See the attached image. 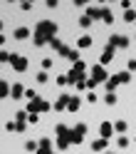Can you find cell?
Instances as JSON below:
<instances>
[{
	"label": "cell",
	"mask_w": 136,
	"mask_h": 154,
	"mask_svg": "<svg viewBox=\"0 0 136 154\" xmlns=\"http://www.w3.org/2000/svg\"><path fill=\"white\" fill-rule=\"evenodd\" d=\"M89 45H92V35H82L79 40H77V47H79V50H87Z\"/></svg>",
	"instance_id": "obj_8"
},
{
	"label": "cell",
	"mask_w": 136,
	"mask_h": 154,
	"mask_svg": "<svg viewBox=\"0 0 136 154\" xmlns=\"http://www.w3.org/2000/svg\"><path fill=\"white\" fill-rule=\"evenodd\" d=\"M116 85H121V82H119V77L114 75V77H109V80H106V90H109V92H114V87H116Z\"/></svg>",
	"instance_id": "obj_16"
},
{
	"label": "cell",
	"mask_w": 136,
	"mask_h": 154,
	"mask_svg": "<svg viewBox=\"0 0 136 154\" xmlns=\"http://www.w3.org/2000/svg\"><path fill=\"white\" fill-rule=\"evenodd\" d=\"M55 32H57V25L55 23H50V20L37 23V27H35V45H45V40H47V37L52 40Z\"/></svg>",
	"instance_id": "obj_1"
},
{
	"label": "cell",
	"mask_w": 136,
	"mask_h": 154,
	"mask_svg": "<svg viewBox=\"0 0 136 154\" xmlns=\"http://www.w3.org/2000/svg\"><path fill=\"white\" fill-rule=\"evenodd\" d=\"M116 77H119V82H121V85H126V82L131 80V72H119Z\"/></svg>",
	"instance_id": "obj_20"
},
{
	"label": "cell",
	"mask_w": 136,
	"mask_h": 154,
	"mask_svg": "<svg viewBox=\"0 0 136 154\" xmlns=\"http://www.w3.org/2000/svg\"><path fill=\"white\" fill-rule=\"evenodd\" d=\"M42 67H45V70H50V67H52V57H45V60H42Z\"/></svg>",
	"instance_id": "obj_28"
},
{
	"label": "cell",
	"mask_w": 136,
	"mask_h": 154,
	"mask_svg": "<svg viewBox=\"0 0 136 154\" xmlns=\"http://www.w3.org/2000/svg\"><path fill=\"white\" fill-rule=\"evenodd\" d=\"M114 60V47H106V50L102 52V65H106V62H111Z\"/></svg>",
	"instance_id": "obj_9"
},
{
	"label": "cell",
	"mask_w": 136,
	"mask_h": 154,
	"mask_svg": "<svg viewBox=\"0 0 136 154\" xmlns=\"http://www.w3.org/2000/svg\"><path fill=\"white\" fill-rule=\"evenodd\" d=\"M67 102H69V97H67V94H62V97L55 102V109H57V112H60V109H64V107H67Z\"/></svg>",
	"instance_id": "obj_13"
},
{
	"label": "cell",
	"mask_w": 136,
	"mask_h": 154,
	"mask_svg": "<svg viewBox=\"0 0 136 154\" xmlns=\"http://www.w3.org/2000/svg\"><path fill=\"white\" fill-rule=\"evenodd\" d=\"M126 127H129V124H126L124 119H119V122H114V129H116V132H126Z\"/></svg>",
	"instance_id": "obj_19"
},
{
	"label": "cell",
	"mask_w": 136,
	"mask_h": 154,
	"mask_svg": "<svg viewBox=\"0 0 136 154\" xmlns=\"http://www.w3.org/2000/svg\"><path fill=\"white\" fill-rule=\"evenodd\" d=\"M67 57H69L72 62H79V52L77 50H67Z\"/></svg>",
	"instance_id": "obj_22"
},
{
	"label": "cell",
	"mask_w": 136,
	"mask_h": 154,
	"mask_svg": "<svg viewBox=\"0 0 136 154\" xmlns=\"http://www.w3.org/2000/svg\"><path fill=\"white\" fill-rule=\"evenodd\" d=\"M7 60H13V55H7L5 50H0V62H7Z\"/></svg>",
	"instance_id": "obj_26"
},
{
	"label": "cell",
	"mask_w": 136,
	"mask_h": 154,
	"mask_svg": "<svg viewBox=\"0 0 136 154\" xmlns=\"http://www.w3.org/2000/svg\"><path fill=\"white\" fill-rule=\"evenodd\" d=\"M37 154H52V152H50V139H40V147H37Z\"/></svg>",
	"instance_id": "obj_12"
},
{
	"label": "cell",
	"mask_w": 136,
	"mask_h": 154,
	"mask_svg": "<svg viewBox=\"0 0 136 154\" xmlns=\"http://www.w3.org/2000/svg\"><path fill=\"white\" fill-rule=\"evenodd\" d=\"M89 80H94V85H99V82H106L109 77H106V70H104V65H94L92 67V77Z\"/></svg>",
	"instance_id": "obj_3"
},
{
	"label": "cell",
	"mask_w": 136,
	"mask_h": 154,
	"mask_svg": "<svg viewBox=\"0 0 136 154\" xmlns=\"http://www.w3.org/2000/svg\"><path fill=\"white\" fill-rule=\"evenodd\" d=\"M15 37H17V40H25V37H30V30H27V27H17Z\"/></svg>",
	"instance_id": "obj_15"
},
{
	"label": "cell",
	"mask_w": 136,
	"mask_h": 154,
	"mask_svg": "<svg viewBox=\"0 0 136 154\" xmlns=\"http://www.w3.org/2000/svg\"><path fill=\"white\" fill-rule=\"evenodd\" d=\"M5 94H7V85L0 82V97H5Z\"/></svg>",
	"instance_id": "obj_31"
},
{
	"label": "cell",
	"mask_w": 136,
	"mask_h": 154,
	"mask_svg": "<svg viewBox=\"0 0 136 154\" xmlns=\"http://www.w3.org/2000/svg\"><path fill=\"white\" fill-rule=\"evenodd\" d=\"M102 20H104L106 25H111V23H114V15H111L109 10H106V8H102Z\"/></svg>",
	"instance_id": "obj_17"
},
{
	"label": "cell",
	"mask_w": 136,
	"mask_h": 154,
	"mask_svg": "<svg viewBox=\"0 0 136 154\" xmlns=\"http://www.w3.org/2000/svg\"><path fill=\"white\" fill-rule=\"evenodd\" d=\"M124 20H126V23H136V13H134V10H126V13H124Z\"/></svg>",
	"instance_id": "obj_21"
},
{
	"label": "cell",
	"mask_w": 136,
	"mask_h": 154,
	"mask_svg": "<svg viewBox=\"0 0 136 154\" xmlns=\"http://www.w3.org/2000/svg\"><path fill=\"white\" fill-rule=\"evenodd\" d=\"M116 144H119V147H129V139H126V137H119V139H116Z\"/></svg>",
	"instance_id": "obj_29"
},
{
	"label": "cell",
	"mask_w": 136,
	"mask_h": 154,
	"mask_svg": "<svg viewBox=\"0 0 136 154\" xmlns=\"http://www.w3.org/2000/svg\"><path fill=\"white\" fill-rule=\"evenodd\" d=\"M126 67H129V72H136V60H134V57L126 62Z\"/></svg>",
	"instance_id": "obj_27"
},
{
	"label": "cell",
	"mask_w": 136,
	"mask_h": 154,
	"mask_svg": "<svg viewBox=\"0 0 136 154\" xmlns=\"http://www.w3.org/2000/svg\"><path fill=\"white\" fill-rule=\"evenodd\" d=\"M25 117H27V109H22V112H15V119H17V122H25Z\"/></svg>",
	"instance_id": "obj_25"
},
{
	"label": "cell",
	"mask_w": 136,
	"mask_h": 154,
	"mask_svg": "<svg viewBox=\"0 0 136 154\" xmlns=\"http://www.w3.org/2000/svg\"><path fill=\"white\" fill-rule=\"evenodd\" d=\"M104 102H106V104H116V94H114V92H106Z\"/></svg>",
	"instance_id": "obj_24"
},
{
	"label": "cell",
	"mask_w": 136,
	"mask_h": 154,
	"mask_svg": "<svg viewBox=\"0 0 136 154\" xmlns=\"http://www.w3.org/2000/svg\"><path fill=\"white\" fill-rule=\"evenodd\" d=\"M99 134H102V139H109L111 134H114V124H111V122H102V127H99Z\"/></svg>",
	"instance_id": "obj_7"
},
{
	"label": "cell",
	"mask_w": 136,
	"mask_h": 154,
	"mask_svg": "<svg viewBox=\"0 0 136 154\" xmlns=\"http://www.w3.org/2000/svg\"><path fill=\"white\" fill-rule=\"evenodd\" d=\"M84 134H87V124H77V127L72 129V142L79 144V142L84 139Z\"/></svg>",
	"instance_id": "obj_6"
},
{
	"label": "cell",
	"mask_w": 136,
	"mask_h": 154,
	"mask_svg": "<svg viewBox=\"0 0 136 154\" xmlns=\"http://www.w3.org/2000/svg\"><path fill=\"white\" fill-rule=\"evenodd\" d=\"M109 47H129V37H124V35H111V37H109Z\"/></svg>",
	"instance_id": "obj_5"
},
{
	"label": "cell",
	"mask_w": 136,
	"mask_h": 154,
	"mask_svg": "<svg viewBox=\"0 0 136 154\" xmlns=\"http://www.w3.org/2000/svg\"><path fill=\"white\" fill-rule=\"evenodd\" d=\"M13 67H15V70L17 72H25L27 70V57H22V55H13Z\"/></svg>",
	"instance_id": "obj_4"
},
{
	"label": "cell",
	"mask_w": 136,
	"mask_h": 154,
	"mask_svg": "<svg viewBox=\"0 0 136 154\" xmlns=\"http://www.w3.org/2000/svg\"><path fill=\"white\" fill-rule=\"evenodd\" d=\"M134 142H136V137H134Z\"/></svg>",
	"instance_id": "obj_36"
},
{
	"label": "cell",
	"mask_w": 136,
	"mask_h": 154,
	"mask_svg": "<svg viewBox=\"0 0 136 154\" xmlns=\"http://www.w3.org/2000/svg\"><path fill=\"white\" fill-rule=\"evenodd\" d=\"M5 129H7V132H17V127H15V122H7V124H5Z\"/></svg>",
	"instance_id": "obj_32"
},
{
	"label": "cell",
	"mask_w": 136,
	"mask_h": 154,
	"mask_svg": "<svg viewBox=\"0 0 136 154\" xmlns=\"http://www.w3.org/2000/svg\"><path fill=\"white\" fill-rule=\"evenodd\" d=\"M82 107V102H79V97H69V102H67V109L69 112H77Z\"/></svg>",
	"instance_id": "obj_10"
},
{
	"label": "cell",
	"mask_w": 136,
	"mask_h": 154,
	"mask_svg": "<svg viewBox=\"0 0 136 154\" xmlns=\"http://www.w3.org/2000/svg\"><path fill=\"white\" fill-rule=\"evenodd\" d=\"M92 149H94V152L106 149V139H94V142H92Z\"/></svg>",
	"instance_id": "obj_14"
},
{
	"label": "cell",
	"mask_w": 136,
	"mask_h": 154,
	"mask_svg": "<svg viewBox=\"0 0 136 154\" xmlns=\"http://www.w3.org/2000/svg\"><path fill=\"white\" fill-rule=\"evenodd\" d=\"M87 102H92V104H94V102H96V94H94V92H89V94H87Z\"/></svg>",
	"instance_id": "obj_33"
},
{
	"label": "cell",
	"mask_w": 136,
	"mask_h": 154,
	"mask_svg": "<svg viewBox=\"0 0 136 154\" xmlns=\"http://www.w3.org/2000/svg\"><path fill=\"white\" fill-rule=\"evenodd\" d=\"M106 154H114V152H106Z\"/></svg>",
	"instance_id": "obj_35"
},
{
	"label": "cell",
	"mask_w": 136,
	"mask_h": 154,
	"mask_svg": "<svg viewBox=\"0 0 136 154\" xmlns=\"http://www.w3.org/2000/svg\"><path fill=\"white\" fill-rule=\"evenodd\" d=\"M37 82L45 85V82H47V75H45V72H37Z\"/></svg>",
	"instance_id": "obj_30"
},
{
	"label": "cell",
	"mask_w": 136,
	"mask_h": 154,
	"mask_svg": "<svg viewBox=\"0 0 136 154\" xmlns=\"http://www.w3.org/2000/svg\"><path fill=\"white\" fill-rule=\"evenodd\" d=\"M79 25H82V27H89V25H92V17H89V15H82V17H79Z\"/></svg>",
	"instance_id": "obj_23"
},
{
	"label": "cell",
	"mask_w": 136,
	"mask_h": 154,
	"mask_svg": "<svg viewBox=\"0 0 136 154\" xmlns=\"http://www.w3.org/2000/svg\"><path fill=\"white\" fill-rule=\"evenodd\" d=\"M3 42H5V35H0V45H3Z\"/></svg>",
	"instance_id": "obj_34"
},
{
	"label": "cell",
	"mask_w": 136,
	"mask_h": 154,
	"mask_svg": "<svg viewBox=\"0 0 136 154\" xmlns=\"http://www.w3.org/2000/svg\"><path fill=\"white\" fill-rule=\"evenodd\" d=\"M57 144H60V149H67L69 147V142H72V134H69V129L64 127V124H57Z\"/></svg>",
	"instance_id": "obj_2"
},
{
	"label": "cell",
	"mask_w": 136,
	"mask_h": 154,
	"mask_svg": "<svg viewBox=\"0 0 136 154\" xmlns=\"http://www.w3.org/2000/svg\"><path fill=\"white\" fill-rule=\"evenodd\" d=\"M10 94H13L15 100H17V97H22V94H25V87H22V85H17V82H15L13 87H10Z\"/></svg>",
	"instance_id": "obj_11"
},
{
	"label": "cell",
	"mask_w": 136,
	"mask_h": 154,
	"mask_svg": "<svg viewBox=\"0 0 136 154\" xmlns=\"http://www.w3.org/2000/svg\"><path fill=\"white\" fill-rule=\"evenodd\" d=\"M37 147H40V142H32V139H30V142H25V149H27V152H32V154L37 152Z\"/></svg>",
	"instance_id": "obj_18"
}]
</instances>
